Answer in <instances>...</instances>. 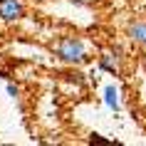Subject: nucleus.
Returning a JSON list of instances; mask_svg holds the SVG:
<instances>
[{"instance_id": "obj_1", "label": "nucleus", "mask_w": 146, "mask_h": 146, "mask_svg": "<svg viewBox=\"0 0 146 146\" xmlns=\"http://www.w3.org/2000/svg\"><path fill=\"white\" fill-rule=\"evenodd\" d=\"M54 54L60 57L62 62H72V64H79L84 62V45L79 42L77 37H62L57 45H54Z\"/></svg>"}, {"instance_id": "obj_2", "label": "nucleus", "mask_w": 146, "mask_h": 146, "mask_svg": "<svg viewBox=\"0 0 146 146\" xmlns=\"http://www.w3.org/2000/svg\"><path fill=\"white\" fill-rule=\"evenodd\" d=\"M23 15H25V5L20 0H0V20L13 23V20H20Z\"/></svg>"}, {"instance_id": "obj_3", "label": "nucleus", "mask_w": 146, "mask_h": 146, "mask_svg": "<svg viewBox=\"0 0 146 146\" xmlns=\"http://www.w3.org/2000/svg\"><path fill=\"white\" fill-rule=\"evenodd\" d=\"M129 37L136 40V42H141V45H146V23H134V25H129Z\"/></svg>"}, {"instance_id": "obj_4", "label": "nucleus", "mask_w": 146, "mask_h": 146, "mask_svg": "<svg viewBox=\"0 0 146 146\" xmlns=\"http://www.w3.org/2000/svg\"><path fill=\"white\" fill-rule=\"evenodd\" d=\"M99 64L107 69V72H119V62L111 60V54H102V57H99Z\"/></svg>"}, {"instance_id": "obj_5", "label": "nucleus", "mask_w": 146, "mask_h": 146, "mask_svg": "<svg viewBox=\"0 0 146 146\" xmlns=\"http://www.w3.org/2000/svg\"><path fill=\"white\" fill-rule=\"evenodd\" d=\"M107 102H109V107H114V109H116V92L111 89V87L107 89Z\"/></svg>"}, {"instance_id": "obj_6", "label": "nucleus", "mask_w": 146, "mask_h": 146, "mask_svg": "<svg viewBox=\"0 0 146 146\" xmlns=\"http://www.w3.org/2000/svg\"><path fill=\"white\" fill-rule=\"evenodd\" d=\"M92 141H97V144H111V141H107V139H102V136H97V134H94V136H92Z\"/></svg>"}]
</instances>
